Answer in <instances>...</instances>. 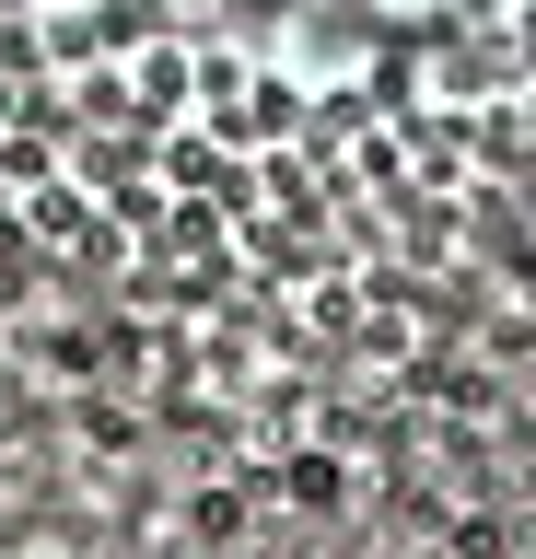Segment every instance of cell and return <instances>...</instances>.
<instances>
[{"instance_id":"6da1fadb","label":"cell","mask_w":536,"mask_h":559,"mask_svg":"<svg viewBox=\"0 0 536 559\" xmlns=\"http://www.w3.org/2000/svg\"><path fill=\"white\" fill-rule=\"evenodd\" d=\"M0 12L47 24L82 82H106L117 59L164 47V0H0ZM350 12L361 24H490V35H513V47H536V0H350Z\"/></svg>"}]
</instances>
